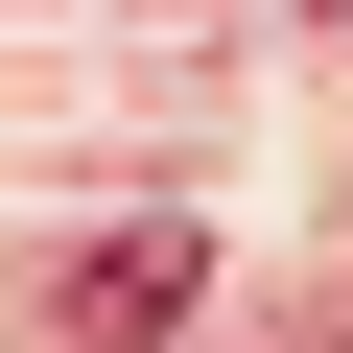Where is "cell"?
I'll return each instance as SVG.
<instances>
[{"label": "cell", "instance_id": "6da1fadb", "mask_svg": "<svg viewBox=\"0 0 353 353\" xmlns=\"http://www.w3.org/2000/svg\"><path fill=\"white\" fill-rule=\"evenodd\" d=\"M71 306H94V330H118V353H141V330H165V306H189V236H165V212H141V236H118V259H94V283H71Z\"/></svg>", "mask_w": 353, "mask_h": 353}]
</instances>
